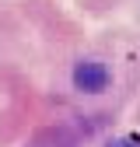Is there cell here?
<instances>
[{
  "mask_svg": "<svg viewBox=\"0 0 140 147\" xmlns=\"http://www.w3.org/2000/svg\"><path fill=\"white\" fill-rule=\"evenodd\" d=\"M105 84H109V70H105V63L84 60V63L74 67V88H77V91L98 95V91H105Z\"/></svg>",
  "mask_w": 140,
  "mask_h": 147,
  "instance_id": "obj_1",
  "label": "cell"
},
{
  "mask_svg": "<svg viewBox=\"0 0 140 147\" xmlns=\"http://www.w3.org/2000/svg\"><path fill=\"white\" fill-rule=\"evenodd\" d=\"M32 147H77V140L67 130H46V133H39L32 140Z\"/></svg>",
  "mask_w": 140,
  "mask_h": 147,
  "instance_id": "obj_2",
  "label": "cell"
},
{
  "mask_svg": "<svg viewBox=\"0 0 140 147\" xmlns=\"http://www.w3.org/2000/svg\"><path fill=\"white\" fill-rule=\"evenodd\" d=\"M109 147H140V137H119V140H112Z\"/></svg>",
  "mask_w": 140,
  "mask_h": 147,
  "instance_id": "obj_3",
  "label": "cell"
}]
</instances>
